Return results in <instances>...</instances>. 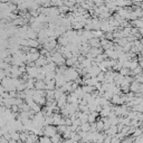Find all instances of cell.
<instances>
[{"instance_id":"obj_1","label":"cell","mask_w":143,"mask_h":143,"mask_svg":"<svg viewBox=\"0 0 143 143\" xmlns=\"http://www.w3.org/2000/svg\"><path fill=\"white\" fill-rule=\"evenodd\" d=\"M50 142H52V143H60V135H59V133H57V134H55L54 136H52V138H50Z\"/></svg>"},{"instance_id":"obj_2","label":"cell","mask_w":143,"mask_h":143,"mask_svg":"<svg viewBox=\"0 0 143 143\" xmlns=\"http://www.w3.org/2000/svg\"><path fill=\"white\" fill-rule=\"evenodd\" d=\"M40 143H52L50 142V139L45 136V138H40Z\"/></svg>"}]
</instances>
